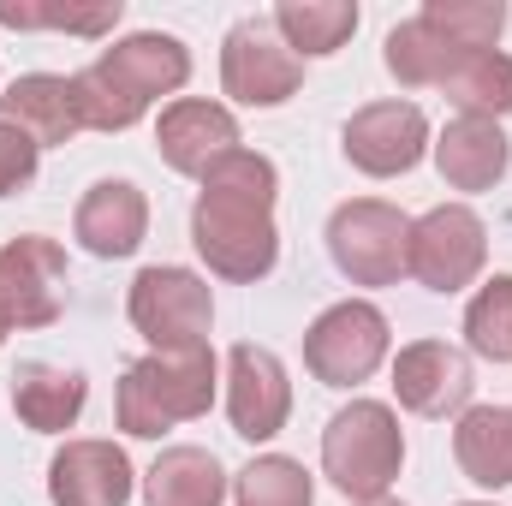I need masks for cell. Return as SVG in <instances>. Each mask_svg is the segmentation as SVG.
Returning <instances> with one entry per match:
<instances>
[{"instance_id": "obj_1", "label": "cell", "mask_w": 512, "mask_h": 506, "mask_svg": "<svg viewBox=\"0 0 512 506\" xmlns=\"http://www.w3.org/2000/svg\"><path fill=\"white\" fill-rule=\"evenodd\" d=\"M274 191L280 173L256 149H233L203 173V197L191 209V245L221 280H262L274 268L280 256Z\"/></svg>"}, {"instance_id": "obj_2", "label": "cell", "mask_w": 512, "mask_h": 506, "mask_svg": "<svg viewBox=\"0 0 512 506\" xmlns=\"http://www.w3.org/2000/svg\"><path fill=\"white\" fill-rule=\"evenodd\" d=\"M185 78H191L185 42L161 30H137L72 78V96H78L84 131H126L149 114L155 96H173Z\"/></svg>"}, {"instance_id": "obj_3", "label": "cell", "mask_w": 512, "mask_h": 506, "mask_svg": "<svg viewBox=\"0 0 512 506\" xmlns=\"http://www.w3.org/2000/svg\"><path fill=\"white\" fill-rule=\"evenodd\" d=\"M215 405V352H149L120 381V429L155 441L173 423H191Z\"/></svg>"}, {"instance_id": "obj_4", "label": "cell", "mask_w": 512, "mask_h": 506, "mask_svg": "<svg viewBox=\"0 0 512 506\" xmlns=\"http://www.w3.org/2000/svg\"><path fill=\"white\" fill-rule=\"evenodd\" d=\"M399 465H405V435H399V417L382 399H352L322 429V471L358 506L382 501L393 489V477H399Z\"/></svg>"}, {"instance_id": "obj_5", "label": "cell", "mask_w": 512, "mask_h": 506, "mask_svg": "<svg viewBox=\"0 0 512 506\" xmlns=\"http://www.w3.org/2000/svg\"><path fill=\"white\" fill-rule=\"evenodd\" d=\"M126 310H131V328L155 352H197V346H209L215 298H209V280H197L191 268H143L131 280Z\"/></svg>"}, {"instance_id": "obj_6", "label": "cell", "mask_w": 512, "mask_h": 506, "mask_svg": "<svg viewBox=\"0 0 512 506\" xmlns=\"http://www.w3.org/2000/svg\"><path fill=\"white\" fill-rule=\"evenodd\" d=\"M405 245H411V221L382 203V197H358V203H340L334 221H328V251L334 268L352 280V286H393L405 274Z\"/></svg>"}, {"instance_id": "obj_7", "label": "cell", "mask_w": 512, "mask_h": 506, "mask_svg": "<svg viewBox=\"0 0 512 506\" xmlns=\"http://www.w3.org/2000/svg\"><path fill=\"white\" fill-rule=\"evenodd\" d=\"M483 256H489V227L465 203H441L423 221H411L405 274H417L429 292H465L483 274Z\"/></svg>"}, {"instance_id": "obj_8", "label": "cell", "mask_w": 512, "mask_h": 506, "mask_svg": "<svg viewBox=\"0 0 512 506\" xmlns=\"http://www.w3.org/2000/svg\"><path fill=\"white\" fill-rule=\"evenodd\" d=\"M382 358H387V316L376 304H364V298H346V304L322 310L310 322V334H304V364L328 387L370 381Z\"/></svg>"}, {"instance_id": "obj_9", "label": "cell", "mask_w": 512, "mask_h": 506, "mask_svg": "<svg viewBox=\"0 0 512 506\" xmlns=\"http://www.w3.org/2000/svg\"><path fill=\"white\" fill-rule=\"evenodd\" d=\"M0 304L12 328H48L66 310V251L42 233H18L0 245Z\"/></svg>"}, {"instance_id": "obj_10", "label": "cell", "mask_w": 512, "mask_h": 506, "mask_svg": "<svg viewBox=\"0 0 512 506\" xmlns=\"http://www.w3.org/2000/svg\"><path fill=\"white\" fill-rule=\"evenodd\" d=\"M221 84L239 108H280V102L298 96L304 60L286 42H274L262 24H239L221 48Z\"/></svg>"}, {"instance_id": "obj_11", "label": "cell", "mask_w": 512, "mask_h": 506, "mask_svg": "<svg viewBox=\"0 0 512 506\" xmlns=\"http://www.w3.org/2000/svg\"><path fill=\"white\" fill-rule=\"evenodd\" d=\"M429 149V120L417 102H370L346 120V161L370 179L411 173Z\"/></svg>"}, {"instance_id": "obj_12", "label": "cell", "mask_w": 512, "mask_h": 506, "mask_svg": "<svg viewBox=\"0 0 512 506\" xmlns=\"http://www.w3.org/2000/svg\"><path fill=\"white\" fill-rule=\"evenodd\" d=\"M292 411V381L280 370V358L268 346H233L227 352V417L233 435L245 441H268L286 429Z\"/></svg>"}, {"instance_id": "obj_13", "label": "cell", "mask_w": 512, "mask_h": 506, "mask_svg": "<svg viewBox=\"0 0 512 506\" xmlns=\"http://www.w3.org/2000/svg\"><path fill=\"white\" fill-rule=\"evenodd\" d=\"M471 358L447 340H417L393 358V393L417 417H447L471 399Z\"/></svg>"}, {"instance_id": "obj_14", "label": "cell", "mask_w": 512, "mask_h": 506, "mask_svg": "<svg viewBox=\"0 0 512 506\" xmlns=\"http://www.w3.org/2000/svg\"><path fill=\"white\" fill-rule=\"evenodd\" d=\"M54 506H126L131 501V459L114 441H66L48 465Z\"/></svg>"}, {"instance_id": "obj_15", "label": "cell", "mask_w": 512, "mask_h": 506, "mask_svg": "<svg viewBox=\"0 0 512 506\" xmlns=\"http://www.w3.org/2000/svg\"><path fill=\"white\" fill-rule=\"evenodd\" d=\"M155 149H161V161L173 173L203 179L221 155L239 149V120L227 108H215V102H173L161 114V126H155Z\"/></svg>"}, {"instance_id": "obj_16", "label": "cell", "mask_w": 512, "mask_h": 506, "mask_svg": "<svg viewBox=\"0 0 512 506\" xmlns=\"http://www.w3.org/2000/svg\"><path fill=\"white\" fill-rule=\"evenodd\" d=\"M78 245L90 256H131L149 233V203L131 179H102L78 203Z\"/></svg>"}, {"instance_id": "obj_17", "label": "cell", "mask_w": 512, "mask_h": 506, "mask_svg": "<svg viewBox=\"0 0 512 506\" xmlns=\"http://www.w3.org/2000/svg\"><path fill=\"white\" fill-rule=\"evenodd\" d=\"M512 149H507V131L495 120H477V114H459L447 120V131L435 137V167L453 191H489L501 173H507Z\"/></svg>"}, {"instance_id": "obj_18", "label": "cell", "mask_w": 512, "mask_h": 506, "mask_svg": "<svg viewBox=\"0 0 512 506\" xmlns=\"http://www.w3.org/2000/svg\"><path fill=\"white\" fill-rule=\"evenodd\" d=\"M477 48H459L453 36H441L423 12L417 18H405V24H393L387 30V48H382V60H387V72L405 84V90H441L465 60H471ZM489 54V48H483Z\"/></svg>"}, {"instance_id": "obj_19", "label": "cell", "mask_w": 512, "mask_h": 506, "mask_svg": "<svg viewBox=\"0 0 512 506\" xmlns=\"http://www.w3.org/2000/svg\"><path fill=\"white\" fill-rule=\"evenodd\" d=\"M6 126H18L36 149L42 143H72L84 131V114H78V96H72V78H54V72H30L18 78L6 96Z\"/></svg>"}, {"instance_id": "obj_20", "label": "cell", "mask_w": 512, "mask_h": 506, "mask_svg": "<svg viewBox=\"0 0 512 506\" xmlns=\"http://www.w3.org/2000/svg\"><path fill=\"white\" fill-rule=\"evenodd\" d=\"M84 393H90L84 376H78V370H60V364H18V370H12V411H18V423L36 429V435L72 429L78 411H84Z\"/></svg>"}, {"instance_id": "obj_21", "label": "cell", "mask_w": 512, "mask_h": 506, "mask_svg": "<svg viewBox=\"0 0 512 506\" xmlns=\"http://www.w3.org/2000/svg\"><path fill=\"white\" fill-rule=\"evenodd\" d=\"M453 459L477 489L512 483V405H471L453 429Z\"/></svg>"}, {"instance_id": "obj_22", "label": "cell", "mask_w": 512, "mask_h": 506, "mask_svg": "<svg viewBox=\"0 0 512 506\" xmlns=\"http://www.w3.org/2000/svg\"><path fill=\"white\" fill-rule=\"evenodd\" d=\"M143 501L149 506H221L227 501V471L203 447H167L143 471Z\"/></svg>"}, {"instance_id": "obj_23", "label": "cell", "mask_w": 512, "mask_h": 506, "mask_svg": "<svg viewBox=\"0 0 512 506\" xmlns=\"http://www.w3.org/2000/svg\"><path fill=\"white\" fill-rule=\"evenodd\" d=\"M274 30L286 36V48L304 60H322V54H340L346 36L358 30V6L352 0H280L274 6Z\"/></svg>"}, {"instance_id": "obj_24", "label": "cell", "mask_w": 512, "mask_h": 506, "mask_svg": "<svg viewBox=\"0 0 512 506\" xmlns=\"http://www.w3.org/2000/svg\"><path fill=\"white\" fill-rule=\"evenodd\" d=\"M441 90H447L465 114H477V120H501V114H512V60L501 54V48L471 54Z\"/></svg>"}, {"instance_id": "obj_25", "label": "cell", "mask_w": 512, "mask_h": 506, "mask_svg": "<svg viewBox=\"0 0 512 506\" xmlns=\"http://www.w3.org/2000/svg\"><path fill=\"white\" fill-rule=\"evenodd\" d=\"M233 501L239 506H316V489H310V471L286 453H268V459H251L233 483Z\"/></svg>"}, {"instance_id": "obj_26", "label": "cell", "mask_w": 512, "mask_h": 506, "mask_svg": "<svg viewBox=\"0 0 512 506\" xmlns=\"http://www.w3.org/2000/svg\"><path fill=\"white\" fill-rule=\"evenodd\" d=\"M465 340H471L477 358L512 364V274H495V280L471 298V310H465Z\"/></svg>"}, {"instance_id": "obj_27", "label": "cell", "mask_w": 512, "mask_h": 506, "mask_svg": "<svg viewBox=\"0 0 512 506\" xmlns=\"http://www.w3.org/2000/svg\"><path fill=\"white\" fill-rule=\"evenodd\" d=\"M423 18H429L441 36H453L459 48H477V54L495 48L501 30H507V6H501V0H429Z\"/></svg>"}, {"instance_id": "obj_28", "label": "cell", "mask_w": 512, "mask_h": 506, "mask_svg": "<svg viewBox=\"0 0 512 506\" xmlns=\"http://www.w3.org/2000/svg\"><path fill=\"white\" fill-rule=\"evenodd\" d=\"M120 0H108V6H90V12H30V6H6L0 0V24H12V30H72V36H102V30H114L120 24Z\"/></svg>"}, {"instance_id": "obj_29", "label": "cell", "mask_w": 512, "mask_h": 506, "mask_svg": "<svg viewBox=\"0 0 512 506\" xmlns=\"http://www.w3.org/2000/svg\"><path fill=\"white\" fill-rule=\"evenodd\" d=\"M30 179H36V143H30L18 126L0 120V197L24 191Z\"/></svg>"}, {"instance_id": "obj_30", "label": "cell", "mask_w": 512, "mask_h": 506, "mask_svg": "<svg viewBox=\"0 0 512 506\" xmlns=\"http://www.w3.org/2000/svg\"><path fill=\"white\" fill-rule=\"evenodd\" d=\"M6 334H12V316H6V304H0V346H6Z\"/></svg>"}, {"instance_id": "obj_31", "label": "cell", "mask_w": 512, "mask_h": 506, "mask_svg": "<svg viewBox=\"0 0 512 506\" xmlns=\"http://www.w3.org/2000/svg\"><path fill=\"white\" fill-rule=\"evenodd\" d=\"M364 506H399V501H387V495H382V501H364Z\"/></svg>"}, {"instance_id": "obj_32", "label": "cell", "mask_w": 512, "mask_h": 506, "mask_svg": "<svg viewBox=\"0 0 512 506\" xmlns=\"http://www.w3.org/2000/svg\"><path fill=\"white\" fill-rule=\"evenodd\" d=\"M465 506H483V501H465Z\"/></svg>"}]
</instances>
